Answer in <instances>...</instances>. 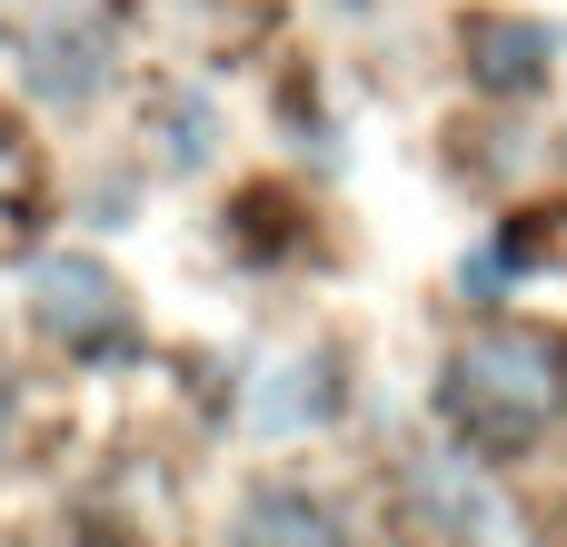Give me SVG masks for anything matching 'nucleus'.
Listing matches in <instances>:
<instances>
[{"label": "nucleus", "mask_w": 567, "mask_h": 547, "mask_svg": "<svg viewBox=\"0 0 567 547\" xmlns=\"http://www.w3.org/2000/svg\"><path fill=\"white\" fill-rule=\"evenodd\" d=\"M439 419L478 458H518L528 438H548L567 419V339L538 319H498V329L458 339V359L439 379Z\"/></svg>", "instance_id": "f257e3e1"}, {"label": "nucleus", "mask_w": 567, "mask_h": 547, "mask_svg": "<svg viewBox=\"0 0 567 547\" xmlns=\"http://www.w3.org/2000/svg\"><path fill=\"white\" fill-rule=\"evenodd\" d=\"M30 309H40V329H50L60 349H80V359H100V349L130 339L120 279H110L100 259H80V249H50V259L30 269Z\"/></svg>", "instance_id": "f03ea898"}, {"label": "nucleus", "mask_w": 567, "mask_h": 547, "mask_svg": "<svg viewBox=\"0 0 567 547\" xmlns=\"http://www.w3.org/2000/svg\"><path fill=\"white\" fill-rule=\"evenodd\" d=\"M558 60V30L548 20H468V80L498 90V100H528Z\"/></svg>", "instance_id": "7ed1b4c3"}, {"label": "nucleus", "mask_w": 567, "mask_h": 547, "mask_svg": "<svg viewBox=\"0 0 567 547\" xmlns=\"http://www.w3.org/2000/svg\"><path fill=\"white\" fill-rule=\"evenodd\" d=\"M229 547H359L339 528V508L329 498H309V488H249L239 498V528Z\"/></svg>", "instance_id": "20e7f679"}, {"label": "nucleus", "mask_w": 567, "mask_h": 547, "mask_svg": "<svg viewBox=\"0 0 567 547\" xmlns=\"http://www.w3.org/2000/svg\"><path fill=\"white\" fill-rule=\"evenodd\" d=\"M30 90H40V100H90V90H100V50H90L80 30H40V40H30Z\"/></svg>", "instance_id": "39448f33"}, {"label": "nucleus", "mask_w": 567, "mask_h": 547, "mask_svg": "<svg viewBox=\"0 0 567 547\" xmlns=\"http://www.w3.org/2000/svg\"><path fill=\"white\" fill-rule=\"evenodd\" d=\"M329 409H339L329 359H289V369H279V389H259V419H269V429H319Z\"/></svg>", "instance_id": "423d86ee"}, {"label": "nucleus", "mask_w": 567, "mask_h": 547, "mask_svg": "<svg viewBox=\"0 0 567 547\" xmlns=\"http://www.w3.org/2000/svg\"><path fill=\"white\" fill-rule=\"evenodd\" d=\"M159 159H169V169H199V159H209V110H199V100H169V120H159Z\"/></svg>", "instance_id": "0eeeda50"}, {"label": "nucleus", "mask_w": 567, "mask_h": 547, "mask_svg": "<svg viewBox=\"0 0 567 547\" xmlns=\"http://www.w3.org/2000/svg\"><path fill=\"white\" fill-rule=\"evenodd\" d=\"M20 169H30V159H20V130L0 120V189H20Z\"/></svg>", "instance_id": "6e6552de"}]
</instances>
